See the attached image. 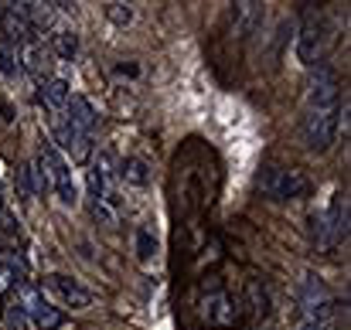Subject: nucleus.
I'll list each match as a JSON object with an SVG mask.
<instances>
[{"label": "nucleus", "instance_id": "1", "mask_svg": "<svg viewBox=\"0 0 351 330\" xmlns=\"http://www.w3.org/2000/svg\"><path fill=\"white\" fill-rule=\"evenodd\" d=\"M348 106L341 110V82L331 68H317L304 92V116H300V136L311 153H328L338 143L341 119Z\"/></svg>", "mask_w": 351, "mask_h": 330}, {"label": "nucleus", "instance_id": "2", "mask_svg": "<svg viewBox=\"0 0 351 330\" xmlns=\"http://www.w3.org/2000/svg\"><path fill=\"white\" fill-rule=\"evenodd\" d=\"M96 126H99V116L93 110V103H89L86 96H72V99L65 103V110H62L58 126H55L58 147H62L65 153H72V160H89Z\"/></svg>", "mask_w": 351, "mask_h": 330}, {"label": "nucleus", "instance_id": "3", "mask_svg": "<svg viewBox=\"0 0 351 330\" xmlns=\"http://www.w3.org/2000/svg\"><path fill=\"white\" fill-rule=\"evenodd\" d=\"M38 191H51L58 198L62 208H75L79 205V188H75V177H72V167L69 160L62 157V150L55 143H45L38 150Z\"/></svg>", "mask_w": 351, "mask_h": 330}, {"label": "nucleus", "instance_id": "4", "mask_svg": "<svg viewBox=\"0 0 351 330\" xmlns=\"http://www.w3.org/2000/svg\"><path fill=\"white\" fill-rule=\"evenodd\" d=\"M86 184H89V205H93L96 221L106 225V228H113L119 221L123 201H119V181H117V170H113L110 153H99V160L93 164V170L86 177Z\"/></svg>", "mask_w": 351, "mask_h": 330}, {"label": "nucleus", "instance_id": "5", "mask_svg": "<svg viewBox=\"0 0 351 330\" xmlns=\"http://www.w3.org/2000/svg\"><path fill=\"white\" fill-rule=\"evenodd\" d=\"M345 235H348V205H345V198L335 191V194L328 198V205L314 208V215H311V242H314L317 252L331 255V252L341 245Z\"/></svg>", "mask_w": 351, "mask_h": 330}, {"label": "nucleus", "instance_id": "6", "mask_svg": "<svg viewBox=\"0 0 351 330\" xmlns=\"http://www.w3.org/2000/svg\"><path fill=\"white\" fill-rule=\"evenodd\" d=\"M256 188L269 198V201H297L304 194H311V177L300 167H283V164H266L256 174Z\"/></svg>", "mask_w": 351, "mask_h": 330}, {"label": "nucleus", "instance_id": "7", "mask_svg": "<svg viewBox=\"0 0 351 330\" xmlns=\"http://www.w3.org/2000/svg\"><path fill=\"white\" fill-rule=\"evenodd\" d=\"M324 48H328V24L317 10H311L300 24V34H297V58L300 65H317L324 58Z\"/></svg>", "mask_w": 351, "mask_h": 330}, {"label": "nucleus", "instance_id": "8", "mask_svg": "<svg viewBox=\"0 0 351 330\" xmlns=\"http://www.w3.org/2000/svg\"><path fill=\"white\" fill-rule=\"evenodd\" d=\"M17 303L27 310V317L34 320V327L51 330L58 324V310L51 307V300H48L34 283H17Z\"/></svg>", "mask_w": 351, "mask_h": 330}, {"label": "nucleus", "instance_id": "9", "mask_svg": "<svg viewBox=\"0 0 351 330\" xmlns=\"http://www.w3.org/2000/svg\"><path fill=\"white\" fill-rule=\"evenodd\" d=\"M202 317L208 327H232L239 320V307H235V296L229 290H208L202 296Z\"/></svg>", "mask_w": 351, "mask_h": 330}, {"label": "nucleus", "instance_id": "10", "mask_svg": "<svg viewBox=\"0 0 351 330\" xmlns=\"http://www.w3.org/2000/svg\"><path fill=\"white\" fill-rule=\"evenodd\" d=\"M45 286H48L65 307H72V310H89V307H93V293H89L82 283H75L72 276H65V272H51V276L45 279Z\"/></svg>", "mask_w": 351, "mask_h": 330}, {"label": "nucleus", "instance_id": "11", "mask_svg": "<svg viewBox=\"0 0 351 330\" xmlns=\"http://www.w3.org/2000/svg\"><path fill=\"white\" fill-rule=\"evenodd\" d=\"M328 300H335L331 290H328V283H324L317 272H304V279H300L297 290H293V303H297V310L321 307V303H328Z\"/></svg>", "mask_w": 351, "mask_h": 330}, {"label": "nucleus", "instance_id": "12", "mask_svg": "<svg viewBox=\"0 0 351 330\" xmlns=\"http://www.w3.org/2000/svg\"><path fill=\"white\" fill-rule=\"evenodd\" d=\"M338 324V303L328 300L321 307H307L297 310V330H335Z\"/></svg>", "mask_w": 351, "mask_h": 330}, {"label": "nucleus", "instance_id": "13", "mask_svg": "<svg viewBox=\"0 0 351 330\" xmlns=\"http://www.w3.org/2000/svg\"><path fill=\"white\" fill-rule=\"evenodd\" d=\"M69 99H72V89H69V82H65L62 75H55V79H41V86H38V103H41L48 112L62 116V110H65Z\"/></svg>", "mask_w": 351, "mask_h": 330}, {"label": "nucleus", "instance_id": "14", "mask_svg": "<svg viewBox=\"0 0 351 330\" xmlns=\"http://www.w3.org/2000/svg\"><path fill=\"white\" fill-rule=\"evenodd\" d=\"M48 51H51L58 62H75V55H79V34H75L72 27H55Z\"/></svg>", "mask_w": 351, "mask_h": 330}, {"label": "nucleus", "instance_id": "15", "mask_svg": "<svg viewBox=\"0 0 351 330\" xmlns=\"http://www.w3.org/2000/svg\"><path fill=\"white\" fill-rule=\"evenodd\" d=\"M157 252H160V238H157V228H154L150 221L136 225V259H140V266H150V262L157 259Z\"/></svg>", "mask_w": 351, "mask_h": 330}, {"label": "nucleus", "instance_id": "16", "mask_svg": "<svg viewBox=\"0 0 351 330\" xmlns=\"http://www.w3.org/2000/svg\"><path fill=\"white\" fill-rule=\"evenodd\" d=\"M21 48L14 45V41H7V38H0V75L3 79H17L21 75Z\"/></svg>", "mask_w": 351, "mask_h": 330}, {"label": "nucleus", "instance_id": "17", "mask_svg": "<svg viewBox=\"0 0 351 330\" xmlns=\"http://www.w3.org/2000/svg\"><path fill=\"white\" fill-rule=\"evenodd\" d=\"M123 181H126L130 188H147V184H150L147 160H140V157H130V160H123Z\"/></svg>", "mask_w": 351, "mask_h": 330}, {"label": "nucleus", "instance_id": "18", "mask_svg": "<svg viewBox=\"0 0 351 330\" xmlns=\"http://www.w3.org/2000/svg\"><path fill=\"white\" fill-rule=\"evenodd\" d=\"M3 327H7V330H38V327H34V320L27 317V310H24L17 300L7 307V314H3Z\"/></svg>", "mask_w": 351, "mask_h": 330}, {"label": "nucleus", "instance_id": "19", "mask_svg": "<svg viewBox=\"0 0 351 330\" xmlns=\"http://www.w3.org/2000/svg\"><path fill=\"white\" fill-rule=\"evenodd\" d=\"M17 181H21V198L24 201H31L34 194H38V188H34V170L24 164V167H17Z\"/></svg>", "mask_w": 351, "mask_h": 330}, {"label": "nucleus", "instance_id": "20", "mask_svg": "<svg viewBox=\"0 0 351 330\" xmlns=\"http://www.w3.org/2000/svg\"><path fill=\"white\" fill-rule=\"evenodd\" d=\"M106 17H110L117 27H126V24L133 21V10H130L126 3H106Z\"/></svg>", "mask_w": 351, "mask_h": 330}, {"label": "nucleus", "instance_id": "21", "mask_svg": "<svg viewBox=\"0 0 351 330\" xmlns=\"http://www.w3.org/2000/svg\"><path fill=\"white\" fill-rule=\"evenodd\" d=\"M14 283H17V276H14V272H10V269H7V266L0 262V296H3V293H7V290H10Z\"/></svg>", "mask_w": 351, "mask_h": 330}, {"label": "nucleus", "instance_id": "22", "mask_svg": "<svg viewBox=\"0 0 351 330\" xmlns=\"http://www.w3.org/2000/svg\"><path fill=\"white\" fill-rule=\"evenodd\" d=\"M0 208H3V188H0Z\"/></svg>", "mask_w": 351, "mask_h": 330}, {"label": "nucleus", "instance_id": "23", "mask_svg": "<svg viewBox=\"0 0 351 330\" xmlns=\"http://www.w3.org/2000/svg\"><path fill=\"white\" fill-rule=\"evenodd\" d=\"M3 7H7V3H0V17H3Z\"/></svg>", "mask_w": 351, "mask_h": 330}]
</instances>
